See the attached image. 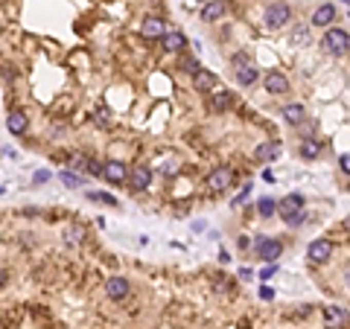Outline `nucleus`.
Returning a JSON list of instances; mask_svg holds the SVG:
<instances>
[{
	"label": "nucleus",
	"mask_w": 350,
	"mask_h": 329,
	"mask_svg": "<svg viewBox=\"0 0 350 329\" xmlns=\"http://www.w3.org/2000/svg\"><path fill=\"white\" fill-rule=\"evenodd\" d=\"M278 213L283 216V222L286 224H301L306 219V213H304V196H286L283 201L278 204Z\"/></svg>",
	"instance_id": "obj_1"
},
{
	"label": "nucleus",
	"mask_w": 350,
	"mask_h": 329,
	"mask_svg": "<svg viewBox=\"0 0 350 329\" xmlns=\"http://www.w3.org/2000/svg\"><path fill=\"white\" fill-rule=\"evenodd\" d=\"M321 47H324V50H327L330 55H344V53H347V47H350L347 29H341V27L327 29V35H324Z\"/></svg>",
	"instance_id": "obj_2"
},
{
	"label": "nucleus",
	"mask_w": 350,
	"mask_h": 329,
	"mask_svg": "<svg viewBox=\"0 0 350 329\" xmlns=\"http://www.w3.org/2000/svg\"><path fill=\"white\" fill-rule=\"evenodd\" d=\"M289 18H292V6L289 3H269V9H266V27L269 29L286 27Z\"/></svg>",
	"instance_id": "obj_3"
},
{
	"label": "nucleus",
	"mask_w": 350,
	"mask_h": 329,
	"mask_svg": "<svg viewBox=\"0 0 350 329\" xmlns=\"http://www.w3.org/2000/svg\"><path fill=\"white\" fill-rule=\"evenodd\" d=\"M257 254H260V259H266V262H278L280 254H283V242L271 239V236H260V239H257Z\"/></svg>",
	"instance_id": "obj_4"
},
{
	"label": "nucleus",
	"mask_w": 350,
	"mask_h": 329,
	"mask_svg": "<svg viewBox=\"0 0 350 329\" xmlns=\"http://www.w3.org/2000/svg\"><path fill=\"white\" fill-rule=\"evenodd\" d=\"M233 184V169L231 166H216L210 175H207V187L213 189V192H222Z\"/></svg>",
	"instance_id": "obj_5"
},
{
	"label": "nucleus",
	"mask_w": 350,
	"mask_h": 329,
	"mask_svg": "<svg viewBox=\"0 0 350 329\" xmlns=\"http://www.w3.org/2000/svg\"><path fill=\"white\" fill-rule=\"evenodd\" d=\"M102 178L111 181V184H123L128 178V166L120 160H108V163H102Z\"/></svg>",
	"instance_id": "obj_6"
},
{
	"label": "nucleus",
	"mask_w": 350,
	"mask_h": 329,
	"mask_svg": "<svg viewBox=\"0 0 350 329\" xmlns=\"http://www.w3.org/2000/svg\"><path fill=\"white\" fill-rule=\"evenodd\" d=\"M128 184H132V189H137V192L149 189V184H152V169H149V166H135V169L128 172Z\"/></svg>",
	"instance_id": "obj_7"
},
{
	"label": "nucleus",
	"mask_w": 350,
	"mask_h": 329,
	"mask_svg": "<svg viewBox=\"0 0 350 329\" xmlns=\"http://www.w3.org/2000/svg\"><path fill=\"white\" fill-rule=\"evenodd\" d=\"M306 254H309V259H312V262H327V259L333 257V242L330 239H315L312 245H309V250H306Z\"/></svg>",
	"instance_id": "obj_8"
},
{
	"label": "nucleus",
	"mask_w": 350,
	"mask_h": 329,
	"mask_svg": "<svg viewBox=\"0 0 350 329\" xmlns=\"http://www.w3.org/2000/svg\"><path fill=\"white\" fill-rule=\"evenodd\" d=\"M105 294L111 297V300H123V297H128V280H123V277H111V280H105Z\"/></svg>",
	"instance_id": "obj_9"
},
{
	"label": "nucleus",
	"mask_w": 350,
	"mask_h": 329,
	"mask_svg": "<svg viewBox=\"0 0 350 329\" xmlns=\"http://www.w3.org/2000/svg\"><path fill=\"white\" fill-rule=\"evenodd\" d=\"M158 41H161V50H167V53H181L187 47V38L181 35V32H163Z\"/></svg>",
	"instance_id": "obj_10"
},
{
	"label": "nucleus",
	"mask_w": 350,
	"mask_h": 329,
	"mask_svg": "<svg viewBox=\"0 0 350 329\" xmlns=\"http://www.w3.org/2000/svg\"><path fill=\"white\" fill-rule=\"evenodd\" d=\"M333 21H336V6L333 3H321L312 12V27H330Z\"/></svg>",
	"instance_id": "obj_11"
},
{
	"label": "nucleus",
	"mask_w": 350,
	"mask_h": 329,
	"mask_svg": "<svg viewBox=\"0 0 350 329\" xmlns=\"http://www.w3.org/2000/svg\"><path fill=\"white\" fill-rule=\"evenodd\" d=\"M6 128H9L12 134H27L29 128V120L24 111H9V117H6Z\"/></svg>",
	"instance_id": "obj_12"
},
{
	"label": "nucleus",
	"mask_w": 350,
	"mask_h": 329,
	"mask_svg": "<svg viewBox=\"0 0 350 329\" xmlns=\"http://www.w3.org/2000/svg\"><path fill=\"white\" fill-rule=\"evenodd\" d=\"M260 79V70H257V67H254V64H236V82H240V85H245V88H251L254 82Z\"/></svg>",
	"instance_id": "obj_13"
},
{
	"label": "nucleus",
	"mask_w": 350,
	"mask_h": 329,
	"mask_svg": "<svg viewBox=\"0 0 350 329\" xmlns=\"http://www.w3.org/2000/svg\"><path fill=\"white\" fill-rule=\"evenodd\" d=\"M266 90H269V93H286V90H289V79L283 76V73L271 70L269 76H266Z\"/></svg>",
	"instance_id": "obj_14"
},
{
	"label": "nucleus",
	"mask_w": 350,
	"mask_h": 329,
	"mask_svg": "<svg viewBox=\"0 0 350 329\" xmlns=\"http://www.w3.org/2000/svg\"><path fill=\"white\" fill-rule=\"evenodd\" d=\"M140 32H143L146 38H152V41H158V38L167 32V24H163L161 18H146L143 27H140Z\"/></svg>",
	"instance_id": "obj_15"
},
{
	"label": "nucleus",
	"mask_w": 350,
	"mask_h": 329,
	"mask_svg": "<svg viewBox=\"0 0 350 329\" xmlns=\"http://www.w3.org/2000/svg\"><path fill=\"white\" fill-rule=\"evenodd\" d=\"M280 117L286 120L289 125H304V120H306V111H304V105H283V111H280Z\"/></svg>",
	"instance_id": "obj_16"
},
{
	"label": "nucleus",
	"mask_w": 350,
	"mask_h": 329,
	"mask_svg": "<svg viewBox=\"0 0 350 329\" xmlns=\"http://www.w3.org/2000/svg\"><path fill=\"white\" fill-rule=\"evenodd\" d=\"M225 15V3L222 0H213V3H207L205 9H201V21H207V24H210V21H219Z\"/></svg>",
	"instance_id": "obj_17"
},
{
	"label": "nucleus",
	"mask_w": 350,
	"mask_h": 329,
	"mask_svg": "<svg viewBox=\"0 0 350 329\" xmlns=\"http://www.w3.org/2000/svg\"><path fill=\"white\" fill-rule=\"evenodd\" d=\"M318 154H321V143L315 140V137H309V140L301 143V158L312 160V158H318Z\"/></svg>",
	"instance_id": "obj_18"
},
{
	"label": "nucleus",
	"mask_w": 350,
	"mask_h": 329,
	"mask_svg": "<svg viewBox=\"0 0 350 329\" xmlns=\"http://www.w3.org/2000/svg\"><path fill=\"white\" fill-rule=\"evenodd\" d=\"M213 85H216V76L210 70H198L196 73V88L198 90H213Z\"/></svg>",
	"instance_id": "obj_19"
},
{
	"label": "nucleus",
	"mask_w": 350,
	"mask_h": 329,
	"mask_svg": "<svg viewBox=\"0 0 350 329\" xmlns=\"http://www.w3.org/2000/svg\"><path fill=\"white\" fill-rule=\"evenodd\" d=\"M254 154H257L260 160H266V158L271 160V158H278V154H280V146H278V143H263V146H257Z\"/></svg>",
	"instance_id": "obj_20"
},
{
	"label": "nucleus",
	"mask_w": 350,
	"mask_h": 329,
	"mask_svg": "<svg viewBox=\"0 0 350 329\" xmlns=\"http://www.w3.org/2000/svg\"><path fill=\"white\" fill-rule=\"evenodd\" d=\"M233 93H231V90H222V93H216V96H213V108H216V111H228V108H231V102H233Z\"/></svg>",
	"instance_id": "obj_21"
},
{
	"label": "nucleus",
	"mask_w": 350,
	"mask_h": 329,
	"mask_svg": "<svg viewBox=\"0 0 350 329\" xmlns=\"http://www.w3.org/2000/svg\"><path fill=\"white\" fill-rule=\"evenodd\" d=\"M59 181H62L64 187L76 189V187H82V184H85V175H70V172H62V175H59Z\"/></svg>",
	"instance_id": "obj_22"
},
{
	"label": "nucleus",
	"mask_w": 350,
	"mask_h": 329,
	"mask_svg": "<svg viewBox=\"0 0 350 329\" xmlns=\"http://www.w3.org/2000/svg\"><path fill=\"white\" fill-rule=\"evenodd\" d=\"M257 210H260V216H266V219H269V216L278 213V201H271V198H260V201H257Z\"/></svg>",
	"instance_id": "obj_23"
},
{
	"label": "nucleus",
	"mask_w": 350,
	"mask_h": 329,
	"mask_svg": "<svg viewBox=\"0 0 350 329\" xmlns=\"http://www.w3.org/2000/svg\"><path fill=\"white\" fill-rule=\"evenodd\" d=\"M324 315H327V323H336V320H344V309H341V306H327V309H324Z\"/></svg>",
	"instance_id": "obj_24"
},
{
	"label": "nucleus",
	"mask_w": 350,
	"mask_h": 329,
	"mask_svg": "<svg viewBox=\"0 0 350 329\" xmlns=\"http://www.w3.org/2000/svg\"><path fill=\"white\" fill-rule=\"evenodd\" d=\"M88 163H90V158L73 154V158H70V169H76V172H88Z\"/></svg>",
	"instance_id": "obj_25"
},
{
	"label": "nucleus",
	"mask_w": 350,
	"mask_h": 329,
	"mask_svg": "<svg viewBox=\"0 0 350 329\" xmlns=\"http://www.w3.org/2000/svg\"><path fill=\"white\" fill-rule=\"evenodd\" d=\"M306 38H309V32H306V27H298V32L292 35V47L298 44H306Z\"/></svg>",
	"instance_id": "obj_26"
},
{
	"label": "nucleus",
	"mask_w": 350,
	"mask_h": 329,
	"mask_svg": "<svg viewBox=\"0 0 350 329\" xmlns=\"http://www.w3.org/2000/svg\"><path fill=\"white\" fill-rule=\"evenodd\" d=\"M90 198H94V201H105V204L117 207V198H114V196H108V192H90Z\"/></svg>",
	"instance_id": "obj_27"
},
{
	"label": "nucleus",
	"mask_w": 350,
	"mask_h": 329,
	"mask_svg": "<svg viewBox=\"0 0 350 329\" xmlns=\"http://www.w3.org/2000/svg\"><path fill=\"white\" fill-rule=\"evenodd\" d=\"M274 271H278V262H266V268H260V280L274 277Z\"/></svg>",
	"instance_id": "obj_28"
},
{
	"label": "nucleus",
	"mask_w": 350,
	"mask_h": 329,
	"mask_svg": "<svg viewBox=\"0 0 350 329\" xmlns=\"http://www.w3.org/2000/svg\"><path fill=\"white\" fill-rule=\"evenodd\" d=\"M248 196H251V184H245V189H243V192H240L236 198H233V207H240V204H243V201H245Z\"/></svg>",
	"instance_id": "obj_29"
},
{
	"label": "nucleus",
	"mask_w": 350,
	"mask_h": 329,
	"mask_svg": "<svg viewBox=\"0 0 350 329\" xmlns=\"http://www.w3.org/2000/svg\"><path fill=\"white\" fill-rule=\"evenodd\" d=\"M181 67H184V70H187V73H193V76H196V73L201 70V67H198L196 62H190V59H184V62H181Z\"/></svg>",
	"instance_id": "obj_30"
},
{
	"label": "nucleus",
	"mask_w": 350,
	"mask_h": 329,
	"mask_svg": "<svg viewBox=\"0 0 350 329\" xmlns=\"http://www.w3.org/2000/svg\"><path fill=\"white\" fill-rule=\"evenodd\" d=\"M339 163H341V172H350V154H341Z\"/></svg>",
	"instance_id": "obj_31"
},
{
	"label": "nucleus",
	"mask_w": 350,
	"mask_h": 329,
	"mask_svg": "<svg viewBox=\"0 0 350 329\" xmlns=\"http://www.w3.org/2000/svg\"><path fill=\"white\" fill-rule=\"evenodd\" d=\"M260 297H263V300H271V297H274V292H271L269 285H263V288H260Z\"/></svg>",
	"instance_id": "obj_32"
},
{
	"label": "nucleus",
	"mask_w": 350,
	"mask_h": 329,
	"mask_svg": "<svg viewBox=\"0 0 350 329\" xmlns=\"http://www.w3.org/2000/svg\"><path fill=\"white\" fill-rule=\"evenodd\" d=\"M44 181H50V172H38V175H35V184H44Z\"/></svg>",
	"instance_id": "obj_33"
},
{
	"label": "nucleus",
	"mask_w": 350,
	"mask_h": 329,
	"mask_svg": "<svg viewBox=\"0 0 350 329\" xmlns=\"http://www.w3.org/2000/svg\"><path fill=\"white\" fill-rule=\"evenodd\" d=\"M236 245H240V248H243V250H248V245H251V242H248V236H243V239L236 242Z\"/></svg>",
	"instance_id": "obj_34"
},
{
	"label": "nucleus",
	"mask_w": 350,
	"mask_h": 329,
	"mask_svg": "<svg viewBox=\"0 0 350 329\" xmlns=\"http://www.w3.org/2000/svg\"><path fill=\"white\" fill-rule=\"evenodd\" d=\"M198 3H201V0H198Z\"/></svg>",
	"instance_id": "obj_35"
}]
</instances>
